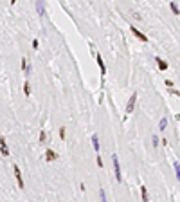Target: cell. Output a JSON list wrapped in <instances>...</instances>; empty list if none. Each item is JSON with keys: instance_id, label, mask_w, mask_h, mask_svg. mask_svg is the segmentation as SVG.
I'll return each mask as SVG.
<instances>
[{"instance_id": "6da1fadb", "label": "cell", "mask_w": 180, "mask_h": 202, "mask_svg": "<svg viewBox=\"0 0 180 202\" xmlns=\"http://www.w3.org/2000/svg\"><path fill=\"white\" fill-rule=\"evenodd\" d=\"M112 163H113V170H115V179H117L119 180V182H121V180H123V175H121V166H119V159H117V155H112Z\"/></svg>"}, {"instance_id": "7a4b0ae2", "label": "cell", "mask_w": 180, "mask_h": 202, "mask_svg": "<svg viewBox=\"0 0 180 202\" xmlns=\"http://www.w3.org/2000/svg\"><path fill=\"white\" fill-rule=\"evenodd\" d=\"M13 170H15V175H16V180H18V186L24 189V179H22V172H20V168L15 164V166H13Z\"/></svg>"}, {"instance_id": "3957f363", "label": "cell", "mask_w": 180, "mask_h": 202, "mask_svg": "<svg viewBox=\"0 0 180 202\" xmlns=\"http://www.w3.org/2000/svg\"><path fill=\"white\" fill-rule=\"evenodd\" d=\"M135 101H137V94H132V98H130L128 105H126V112H128V114H132V112H133V107H135Z\"/></svg>"}, {"instance_id": "277c9868", "label": "cell", "mask_w": 180, "mask_h": 202, "mask_svg": "<svg viewBox=\"0 0 180 202\" xmlns=\"http://www.w3.org/2000/svg\"><path fill=\"white\" fill-rule=\"evenodd\" d=\"M130 31H132V33H133L137 38H139V40H142V42H148V36H146L144 33H141V31L137 29V27H130Z\"/></svg>"}, {"instance_id": "5b68a950", "label": "cell", "mask_w": 180, "mask_h": 202, "mask_svg": "<svg viewBox=\"0 0 180 202\" xmlns=\"http://www.w3.org/2000/svg\"><path fill=\"white\" fill-rule=\"evenodd\" d=\"M0 152H2V155H9V148H7V144H6V139L4 137H0Z\"/></svg>"}, {"instance_id": "8992f818", "label": "cell", "mask_w": 180, "mask_h": 202, "mask_svg": "<svg viewBox=\"0 0 180 202\" xmlns=\"http://www.w3.org/2000/svg\"><path fill=\"white\" fill-rule=\"evenodd\" d=\"M36 11L40 13V16H45V2H36Z\"/></svg>"}, {"instance_id": "52a82bcc", "label": "cell", "mask_w": 180, "mask_h": 202, "mask_svg": "<svg viewBox=\"0 0 180 202\" xmlns=\"http://www.w3.org/2000/svg\"><path fill=\"white\" fill-rule=\"evenodd\" d=\"M22 69L25 70V74H27V76H29V74H31V63H29V61H27L25 58L22 60Z\"/></svg>"}, {"instance_id": "ba28073f", "label": "cell", "mask_w": 180, "mask_h": 202, "mask_svg": "<svg viewBox=\"0 0 180 202\" xmlns=\"http://www.w3.org/2000/svg\"><path fill=\"white\" fill-rule=\"evenodd\" d=\"M45 159H47V161H54V159H56V152H52L49 148V150L45 152Z\"/></svg>"}, {"instance_id": "9c48e42d", "label": "cell", "mask_w": 180, "mask_h": 202, "mask_svg": "<svg viewBox=\"0 0 180 202\" xmlns=\"http://www.w3.org/2000/svg\"><path fill=\"white\" fill-rule=\"evenodd\" d=\"M97 65H99V69H101V74H104L106 72V67H104V61H103V58L97 54Z\"/></svg>"}, {"instance_id": "30bf717a", "label": "cell", "mask_w": 180, "mask_h": 202, "mask_svg": "<svg viewBox=\"0 0 180 202\" xmlns=\"http://www.w3.org/2000/svg\"><path fill=\"white\" fill-rule=\"evenodd\" d=\"M157 60V65H158V69H160V70H166L167 69V63L164 61V60H160V58H155Z\"/></svg>"}, {"instance_id": "8fae6325", "label": "cell", "mask_w": 180, "mask_h": 202, "mask_svg": "<svg viewBox=\"0 0 180 202\" xmlns=\"http://www.w3.org/2000/svg\"><path fill=\"white\" fill-rule=\"evenodd\" d=\"M92 144H94V150L99 152V139H97V135H96V134L92 135Z\"/></svg>"}, {"instance_id": "7c38bea8", "label": "cell", "mask_w": 180, "mask_h": 202, "mask_svg": "<svg viewBox=\"0 0 180 202\" xmlns=\"http://www.w3.org/2000/svg\"><path fill=\"white\" fill-rule=\"evenodd\" d=\"M141 193H142V200H144V202H150V197H148V189H146L144 186L141 188Z\"/></svg>"}, {"instance_id": "4fadbf2b", "label": "cell", "mask_w": 180, "mask_h": 202, "mask_svg": "<svg viewBox=\"0 0 180 202\" xmlns=\"http://www.w3.org/2000/svg\"><path fill=\"white\" fill-rule=\"evenodd\" d=\"M173 168H175V173H176V179L180 180V163H176V161H175V163H173Z\"/></svg>"}, {"instance_id": "5bb4252c", "label": "cell", "mask_w": 180, "mask_h": 202, "mask_svg": "<svg viewBox=\"0 0 180 202\" xmlns=\"http://www.w3.org/2000/svg\"><path fill=\"white\" fill-rule=\"evenodd\" d=\"M169 7H171V11H173L175 15H180V9H178V6H176L175 2H171V4H169Z\"/></svg>"}, {"instance_id": "9a60e30c", "label": "cell", "mask_w": 180, "mask_h": 202, "mask_svg": "<svg viewBox=\"0 0 180 202\" xmlns=\"http://www.w3.org/2000/svg\"><path fill=\"white\" fill-rule=\"evenodd\" d=\"M24 92H25V96H29V94H31V85H29V81H25V83H24Z\"/></svg>"}, {"instance_id": "2e32d148", "label": "cell", "mask_w": 180, "mask_h": 202, "mask_svg": "<svg viewBox=\"0 0 180 202\" xmlns=\"http://www.w3.org/2000/svg\"><path fill=\"white\" fill-rule=\"evenodd\" d=\"M99 197H101V202H108V200H106V193H104V189H99Z\"/></svg>"}, {"instance_id": "e0dca14e", "label": "cell", "mask_w": 180, "mask_h": 202, "mask_svg": "<svg viewBox=\"0 0 180 202\" xmlns=\"http://www.w3.org/2000/svg\"><path fill=\"white\" fill-rule=\"evenodd\" d=\"M166 125H167V121H166V118H162V119H160V123H158V128L164 130V128H166Z\"/></svg>"}, {"instance_id": "ac0fdd59", "label": "cell", "mask_w": 180, "mask_h": 202, "mask_svg": "<svg viewBox=\"0 0 180 202\" xmlns=\"http://www.w3.org/2000/svg\"><path fill=\"white\" fill-rule=\"evenodd\" d=\"M151 141H153L155 146H158V135H153V137H151Z\"/></svg>"}, {"instance_id": "d6986e66", "label": "cell", "mask_w": 180, "mask_h": 202, "mask_svg": "<svg viewBox=\"0 0 180 202\" xmlns=\"http://www.w3.org/2000/svg\"><path fill=\"white\" fill-rule=\"evenodd\" d=\"M40 139H41V143H43V141L47 139V134H45V132H41V137H40Z\"/></svg>"}, {"instance_id": "ffe728a7", "label": "cell", "mask_w": 180, "mask_h": 202, "mask_svg": "<svg viewBox=\"0 0 180 202\" xmlns=\"http://www.w3.org/2000/svg\"><path fill=\"white\" fill-rule=\"evenodd\" d=\"M60 135H61V139H65V128H61V130H60Z\"/></svg>"}, {"instance_id": "44dd1931", "label": "cell", "mask_w": 180, "mask_h": 202, "mask_svg": "<svg viewBox=\"0 0 180 202\" xmlns=\"http://www.w3.org/2000/svg\"><path fill=\"white\" fill-rule=\"evenodd\" d=\"M173 94H176V96H178V98H180V92H178V90H173Z\"/></svg>"}]
</instances>
